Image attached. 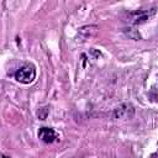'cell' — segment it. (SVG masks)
<instances>
[{
	"mask_svg": "<svg viewBox=\"0 0 158 158\" xmlns=\"http://www.w3.org/2000/svg\"><path fill=\"white\" fill-rule=\"evenodd\" d=\"M157 9L152 7V9H147V10H137L133 12H130L127 16V21L132 25H142L144 22H147L152 16H154Z\"/></svg>",
	"mask_w": 158,
	"mask_h": 158,
	"instance_id": "6da1fadb",
	"label": "cell"
},
{
	"mask_svg": "<svg viewBox=\"0 0 158 158\" xmlns=\"http://www.w3.org/2000/svg\"><path fill=\"white\" fill-rule=\"evenodd\" d=\"M35 78H36V68L31 63L21 67L15 73V79L19 83H22V84H30L35 80Z\"/></svg>",
	"mask_w": 158,
	"mask_h": 158,
	"instance_id": "7a4b0ae2",
	"label": "cell"
},
{
	"mask_svg": "<svg viewBox=\"0 0 158 158\" xmlns=\"http://www.w3.org/2000/svg\"><path fill=\"white\" fill-rule=\"evenodd\" d=\"M133 114H135V107L130 102H123L114 110L115 118H130L133 116Z\"/></svg>",
	"mask_w": 158,
	"mask_h": 158,
	"instance_id": "3957f363",
	"label": "cell"
},
{
	"mask_svg": "<svg viewBox=\"0 0 158 158\" xmlns=\"http://www.w3.org/2000/svg\"><path fill=\"white\" fill-rule=\"evenodd\" d=\"M38 138L44 143H52L56 139V132L51 127H41L38 131Z\"/></svg>",
	"mask_w": 158,
	"mask_h": 158,
	"instance_id": "277c9868",
	"label": "cell"
},
{
	"mask_svg": "<svg viewBox=\"0 0 158 158\" xmlns=\"http://www.w3.org/2000/svg\"><path fill=\"white\" fill-rule=\"evenodd\" d=\"M96 31H98V26H95V25H89V26H83V27H80L79 31H78V35L83 38V41H85V40H88V38L93 37V36L96 33Z\"/></svg>",
	"mask_w": 158,
	"mask_h": 158,
	"instance_id": "5b68a950",
	"label": "cell"
},
{
	"mask_svg": "<svg viewBox=\"0 0 158 158\" xmlns=\"http://www.w3.org/2000/svg\"><path fill=\"white\" fill-rule=\"evenodd\" d=\"M130 31H126V33L131 37V38H133V40H139V33L136 31V30H133V28H128Z\"/></svg>",
	"mask_w": 158,
	"mask_h": 158,
	"instance_id": "8992f818",
	"label": "cell"
},
{
	"mask_svg": "<svg viewBox=\"0 0 158 158\" xmlns=\"http://www.w3.org/2000/svg\"><path fill=\"white\" fill-rule=\"evenodd\" d=\"M2 158H9V157H6V156H2Z\"/></svg>",
	"mask_w": 158,
	"mask_h": 158,
	"instance_id": "52a82bcc",
	"label": "cell"
}]
</instances>
